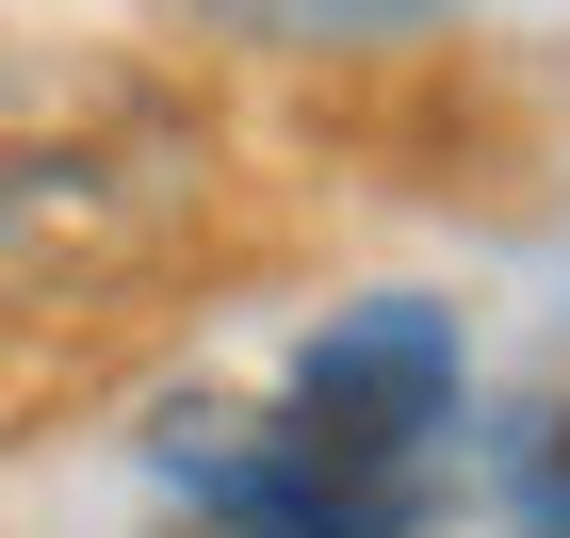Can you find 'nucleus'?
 <instances>
[{
	"label": "nucleus",
	"mask_w": 570,
	"mask_h": 538,
	"mask_svg": "<svg viewBox=\"0 0 570 538\" xmlns=\"http://www.w3.org/2000/svg\"><path fill=\"white\" fill-rule=\"evenodd\" d=\"M213 131L147 66H0V294H98L179 245Z\"/></svg>",
	"instance_id": "obj_1"
},
{
	"label": "nucleus",
	"mask_w": 570,
	"mask_h": 538,
	"mask_svg": "<svg viewBox=\"0 0 570 538\" xmlns=\"http://www.w3.org/2000/svg\"><path fill=\"white\" fill-rule=\"evenodd\" d=\"M277 424H294L326 473H375V490H407L424 473V441L456 424V326L440 311H343L326 343L294 359V392H277Z\"/></svg>",
	"instance_id": "obj_2"
},
{
	"label": "nucleus",
	"mask_w": 570,
	"mask_h": 538,
	"mask_svg": "<svg viewBox=\"0 0 570 538\" xmlns=\"http://www.w3.org/2000/svg\"><path fill=\"white\" fill-rule=\"evenodd\" d=\"M213 33H262V49H358V33H424L440 0H196Z\"/></svg>",
	"instance_id": "obj_3"
},
{
	"label": "nucleus",
	"mask_w": 570,
	"mask_h": 538,
	"mask_svg": "<svg viewBox=\"0 0 570 538\" xmlns=\"http://www.w3.org/2000/svg\"><path fill=\"white\" fill-rule=\"evenodd\" d=\"M522 506H538V538H570V408H554V441L522 457Z\"/></svg>",
	"instance_id": "obj_4"
}]
</instances>
